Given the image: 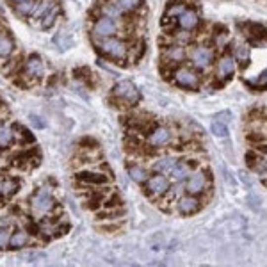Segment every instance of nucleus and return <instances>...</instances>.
<instances>
[{"instance_id": "obj_1", "label": "nucleus", "mask_w": 267, "mask_h": 267, "mask_svg": "<svg viewBox=\"0 0 267 267\" xmlns=\"http://www.w3.org/2000/svg\"><path fill=\"white\" fill-rule=\"evenodd\" d=\"M98 48H100V52H103L112 59H123L127 55V44L121 40L112 38V36L102 38V41L98 43Z\"/></svg>"}, {"instance_id": "obj_2", "label": "nucleus", "mask_w": 267, "mask_h": 267, "mask_svg": "<svg viewBox=\"0 0 267 267\" xmlns=\"http://www.w3.org/2000/svg\"><path fill=\"white\" fill-rule=\"evenodd\" d=\"M31 207L38 214H46L53 209V198L46 187H41L31 196Z\"/></svg>"}, {"instance_id": "obj_3", "label": "nucleus", "mask_w": 267, "mask_h": 267, "mask_svg": "<svg viewBox=\"0 0 267 267\" xmlns=\"http://www.w3.org/2000/svg\"><path fill=\"white\" fill-rule=\"evenodd\" d=\"M112 93H114V96L121 98V100H125L127 103H132V105L137 103L139 98H141L139 89L135 88L130 80H121V82H118V84L114 86V89H112Z\"/></svg>"}, {"instance_id": "obj_4", "label": "nucleus", "mask_w": 267, "mask_h": 267, "mask_svg": "<svg viewBox=\"0 0 267 267\" xmlns=\"http://www.w3.org/2000/svg\"><path fill=\"white\" fill-rule=\"evenodd\" d=\"M175 82H177L178 86H182V88L194 89L198 88L200 79H198V75H196L192 70H189V68H178V70L175 71Z\"/></svg>"}, {"instance_id": "obj_5", "label": "nucleus", "mask_w": 267, "mask_h": 267, "mask_svg": "<svg viewBox=\"0 0 267 267\" xmlns=\"http://www.w3.org/2000/svg\"><path fill=\"white\" fill-rule=\"evenodd\" d=\"M146 189L151 194H166L169 189V180L162 173H157L153 177L146 178Z\"/></svg>"}, {"instance_id": "obj_6", "label": "nucleus", "mask_w": 267, "mask_h": 267, "mask_svg": "<svg viewBox=\"0 0 267 267\" xmlns=\"http://www.w3.org/2000/svg\"><path fill=\"white\" fill-rule=\"evenodd\" d=\"M114 32H116V23L109 16L98 18L96 23L93 25V34L96 38H109V36H114Z\"/></svg>"}, {"instance_id": "obj_7", "label": "nucleus", "mask_w": 267, "mask_h": 267, "mask_svg": "<svg viewBox=\"0 0 267 267\" xmlns=\"http://www.w3.org/2000/svg\"><path fill=\"white\" fill-rule=\"evenodd\" d=\"M191 61L196 68L203 70V68H207L212 62V50L209 46H196L191 53Z\"/></svg>"}, {"instance_id": "obj_8", "label": "nucleus", "mask_w": 267, "mask_h": 267, "mask_svg": "<svg viewBox=\"0 0 267 267\" xmlns=\"http://www.w3.org/2000/svg\"><path fill=\"white\" fill-rule=\"evenodd\" d=\"M205 187H207V175H203L201 171L191 175V177H187V182H185L187 194H200V192L205 191Z\"/></svg>"}, {"instance_id": "obj_9", "label": "nucleus", "mask_w": 267, "mask_h": 267, "mask_svg": "<svg viewBox=\"0 0 267 267\" xmlns=\"http://www.w3.org/2000/svg\"><path fill=\"white\" fill-rule=\"evenodd\" d=\"M200 200L196 198V194H185L182 196L180 200H178V210H180V214H185V216H189V214H194L200 210Z\"/></svg>"}, {"instance_id": "obj_10", "label": "nucleus", "mask_w": 267, "mask_h": 267, "mask_svg": "<svg viewBox=\"0 0 267 267\" xmlns=\"http://www.w3.org/2000/svg\"><path fill=\"white\" fill-rule=\"evenodd\" d=\"M200 23V16L192 9H183L182 13L178 14V25L182 27L183 31H192L194 27Z\"/></svg>"}, {"instance_id": "obj_11", "label": "nucleus", "mask_w": 267, "mask_h": 267, "mask_svg": "<svg viewBox=\"0 0 267 267\" xmlns=\"http://www.w3.org/2000/svg\"><path fill=\"white\" fill-rule=\"evenodd\" d=\"M169 139H171V132H169L166 127H157V129H153L150 132V135H148V142H150L151 146H164V144H168Z\"/></svg>"}, {"instance_id": "obj_12", "label": "nucleus", "mask_w": 267, "mask_h": 267, "mask_svg": "<svg viewBox=\"0 0 267 267\" xmlns=\"http://www.w3.org/2000/svg\"><path fill=\"white\" fill-rule=\"evenodd\" d=\"M233 71H235V59L231 57V55H222L218 62V77L219 79H228V77L233 75Z\"/></svg>"}, {"instance_id": "obj_13", "label": "nucleus", "mask_w": 267, "mask_h": 267, "mask_svg": "<svg viewBox=\"0 0 267 267\" xmlns=\"http://www.w3.org/2000/svg\"><path fill=\"white\" fill-rule=\"evenodd\" d=\"M43 62H41V59L38 57V55H32V57L27 59L25 62V73L31 77H41L43 75Z\"/></svg>"}, {"instance_id": "obj_14", "label": "nucleus", "mask_w": 267, "mask_h": 267, "mask_svg": "<svg viewBox=\"0 0 267 267\" xmlns=\"http://www.w3.org/2000/svg\"><path fill=\"white\" fill-rule=\"evenodd\" d=\"M189 173H191V166L185 164V162H177L173 168L169 169V175H171V178H173L175 182L185 180V178L189 177Z\"/></svg>"}, {"instance_id": "obj_15", "label": "nucleus", "mask_w": 267, "mask_h": 267, "mask_svg": "<svg viewBox=\"0 0 267 267\" xmlns=\"http://www.w3.org/2000/svg\"><path fill=\"white\" fill-rule=\"evenodd\" d=\"M27 242H29V233L23 231V230H16L13 235H9L7 246L11 249H20V248H23Z\"/></svg>"}, {"instance_id": "obj_16", "label": "nucleus", "mask_w": 267, "mask_h": 267, "mask_svg": "<svg viewBox=\"0 0 267 267\" xmlns=\"http://www.w3.org/2000/svg\"><path fill=\"white\" fill-rule=\"evenodd\" d=\"M177 164V159L175 157H160V159L155 160V164H153V171L155 173H169V169L173 168Z\"/></svg>"}, {"instance_id": "obj_17", "label": "nucleus", "mask_w": 267, "mask_h": 267, "mask_svg": "<svg viewBox=\"0 0 267 267\" xmlns=\"http://www.w3.org/2000/svg\"><path fill=\"white\" fill-rule=\"evenodd\" d=\"M80 182H86V183H94V185H100V183H105L107 182V177L103 173H91V171H84V173H79L77 175Z\"/></svg>"}, {"instance_id": "obj_18", "label": "nucleus", "mask_w": 267, "mask_h": 267, "mask_svg": "<svg viewBox=\"0 0 267 267\" xmlns=\"http://www.w3.org/2000/svg\"><path fill=\"white\" fill-rule=\"evenodd\" d=\"M166 61H171V62H182L183 57H185V50L182 46H169L164 53Z\"/></svg>"}, {"instance_id": "obj_19", "label": "nucleus", "mask_w": 267, "mask_h": 267, "mask_svg": "<svg viewBox=\"0 0 267 267\" xmlns=\"http://www.w3.org/2000/svg\"><path fill=\"white\" fill-rule=\"evenodd\" d=\"M16 191H18V182H16V180L5 178V180H2V182H0V194L4 196V198L13 196Z\"/></svg>"}, {"instance_id": "obj_20", "label": "nucleus", "mask_w": 267, "mask_h": 267, "mask_svg": "<svg viewBox=\"0 0 267 267\" xmlns=\"http://www.w3.org/2000/svg\"><path fill=\"white\" fill-rule=\"evenodd\" d=\"M129 175L134 182L144 183L148 178V169H144L142 166H132V168H129Z\"/></svg>"}, {"instance_id": "obj_21", "label": "nucleus", "mask_w": 267, "mask_h": 267, "mask_svg": "<svg viewBox=\"0 0 267 267\" xmlns=\"http://www.w3.org/2000/svg\"><path fill=\"white\" fill-rule=\"evenodd\" d=\"M14 48L13 40L5 34H0V57H9Z\"/></svg>"}, {"instance_id": "obj_22", "label": "nucleus", "mask_w": 267, "mask_h": 267, "mask_svg": "<svg viewBox=\"0 0 267 267\" xmlns=\"http://www.w3.org/2000/svg\"><path fill=\"white\" fill-rule=\"evenodd\" d=\"M13 137H14V132L11 130V127L0 125V146L2 148L9 146V144L13 142Z\"/></svg>"}, {"instance_id": "obj_23", "label": "nucleus", "mask_w": 267, "mask_h": 267, "mask_svg": "<svg viewBox=\"0 0 267 267\" xmlns=\"http://www.w3.org/2000/svg\"><path fill=\"white\" fill-rule=\"evenodd\" d=\"M36 9V0H22V2H18L16 5V11L23 16H29L32 14V11Z\"/></svg>"}, {"instance_id": "obj_24", "label": "nucleus", "mask_w": 267, "mask_h": 267, "mask_svg": "<svg viewBox=\"0 0 267 267\" xmlns=\"http://www.w3.org/2000/svg\"><path fill=\"white\" fill-rule=\"evenodd\" d=\"M210 130H212V134L214 135H218V137H224L228 134L226 123H222L221 120H214L212 125H210Z\"/></svg>"}, {"instance_id": "obj_25", "label": "nucleus", "mask_w": 267, "mask_h": 267, "mask_svg": "<svg viewBox=\"0 0 267 267\" xmlns=\"http://www.w3.org/2000/svg\"><path fill=\"white\" fill-rule=\"evenodd\" d=\"M139 2L141 0H118V7L123 9V11H132V9H135L139 5Z\"/></svg>"}, {"instance_id": "obj_26", "label": "nucleus", "mask_w": 267, "mask_h": 267, "mask_svg": "<svg viewBox=\"0 0 267 267\" xmlns=\"http://www.w3.org/2000/svg\"><path fill=\"white\" fill-rule=\"evenodd\" d=\"M50 9H52V4H50L48 0H43L40 5L36 4V9L32 11V14H34V16H43V14L46 13V11H50Z\"/></svg>"}, {"instance_id": "obj_27", "label": "nucleus", "mask_w": 267, "mask_h": 267, "mask_svg": "<svg viewBox=\"0 0 267 267\" xmlns=\"http://www.w3.org/2000/svg\"><path fill=\"white\" fill-rule=\"evenodd\" d=\"M235 57L239 59L240 62H248V59H249V48L246 46V44H240V46H237Z\"/></svg>"}, {"instance_id": "obj_28", "label": "nucleus", "mask_w": 267, "mask_h": 267, "mask_svg": "<svg viewBox=\"0 0 267 267\" xmlns=\"http://www.w3.org/2000/svg\"><path fill=\"white\" fill-rule=\"evenodd\" d=\"M41 18H43V27L44 29H48V27L53 23V20H55V11H46Z\"/></svg>"}, {"instance_id": "obj_29", "label": "nucleus", "mask_w": 267, "mask_h": 267, "mask_svg": "<svg viewBox=\"0 0 267 267\" xmlns=\"http://www.w3.org/2000/svg\"><path fill=\"white\" fill-rule=\"evenodd\" d=\"M9 242V231L7 228H0V249L5 248Z\"/></svg>"}, {"instance_id": "obj_30", "label": "nucleus", "mask_w": 267, "mask_h": 267, "mask_svg": "<svg viewBox=\"0 0 267 267\" xmlns=\"http://www.w3.org/2000/svg\"><path fill=\"white\" fill-rule=\"evenodd\" d=\"M182 11H183V5H173V7H171V9H169V11H168L166 18H171V16L178 18V14L182 13Z\"/></svg>"}, {"instance_id": "obj_31", "label": "nucleus", "mask_w": 267, "mask_h": 267, "mask_svg": "<svg viewBox=\"0 0 267 267\" xmlns=\"http://www.w3.org/2000/svg\"><path fill=\"white\" fill-rule=\"evenodd\" d=\"M230 116H231L230 112H221L219 116H216V120H221L222 123H226V121L230 120Z\"/></svg>"}, {"instance_id": "obj_32", "label": "nucleus", "mask_w": 267, "mask_h": 267, "mask_svg": "<svg viewBox=\"0 0 267 267\" xmlns=\"http://www.w3.org/2000/svg\"><path fill=\"white\" fill-rule=\"evenodd\" d=\"M31 121H32V123L36 125V127H43V123H41V121L38 120V116H32V118H31Z\"/></svg>"}, {"instance_id": "obj_33", "label": "nucleus", "mask_w": 267, "mask_h": 267, "mask_svg": "<svg viewBox=\"0 0 267 267\" xmlns=\"http://www.w3.org/2000/svg\"><path fill=\"white\" fill-rule=\"evenodd\" d=\"M7 224H9L7 219H0V228H7Z\"/></svg>"}, {"instance_id": "obj_34", "label": "nucleus", "mask_w": 267, "mask_h": 267, "mask_svg": "<svg viewBox=\"0 0 267 267\" xmlns=\"http://www.w3.org/2000/svg\"><path fill=\"white\" fill-rule=\"evenodd\" d=\"M11 2H16V4H18V2H22V0H11Z\"/></svg>"}]
</instances>
